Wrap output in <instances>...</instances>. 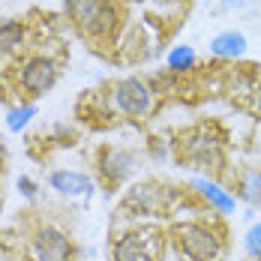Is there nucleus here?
Masks as SVG:
<instances>
[{
    "label": "nucleus",
    "instance_id": "1",
    "mask_svg": "<svg viewBox=\"0 0 261 261\" xmlns=\"http://www.w3.org/2000/svg\"><path fill=\"white\" fill-rule=\"evenodd\" d=\"M171 246L183 255V261H222L225 255V237L201 219L177 222L171 231Z\"/></svg>",
    "mask_w": 261,
    "mask_h": 261
},
{
    "label": "nucleus",
    "instance_id": "2",
    "mask_svg": "<svg viewBox=\"0 0 261 261\" xmlns=\"http://www.w3.org/2000/svg\"><path fill=\"white\" fill-rule=\"evenodd\" d=\"M153 96H156L153 87L141 79L117 81V84L111 87V93H108L111 108L120 111V114H126V117H135V120H144V117L153 111Z\"/></svg>",
    "mask_w": 261,
    "mask_h": 261
},
{
    "label": "nucleus",
    "instance_id": "3",
    "mask_svg": "<svg viewBox=\"0 0 261 261\" xmlns=\"http://www.w3.org/2000/svg\"><path fill=\"white\" fill-rule=\"evenodd\" d=\"M30 261H75L72 237L57 225H39L30 234Z\"/></svg>",
    "mask_w": 261,
    "mask_h": 261
},
{
    "label": "nucleus",
    "instance_id": "4",
    "mask_svg": "<svg viewBox=\"0 0 261 261\" xmlns=\"http://www.w3.org/2000/svg\"><path fill=\"white\" fill-rule=\"evenodd\" d=\"M57 84V63L51 57L39 54V57H30L21 63L18 69V87L24 90L27 96H45Z\"/></svg>",
    "mask_w": 261,
    "mask_h": 261
},
{
    "label": "nucleus",
    "instance_id": "5",
    "mask_svg": "<svg viewBox=\"0 0 261 261\" xmlns=\"http://www.w3.org/2000/svg\"><path fill=\"white\" fill-rule=\"evenodd\" d=\"M111 261H156V243L150 231H123L111 243Z\"/></svg>",
    "mask_w": 261,
    "mask_h": 261
},
{
    "label": "nucleus",
    "instance_id": "6",
    "mask_svg": "<svg viewBox=\"0 0 261 261\" xmlns=\"http://www.w3.org/2000/svg\"><path fill=\"white\" fill-rule=\"evenodd\" d=\"M168 195L171 192L156 183H138L126 192L123 210H129L135 216H159L162 210H168Z\"/></svg>",
    "mask_w": 261,
    "mask_h": 261
},
{
    "label": "nucleus",
    "instance_id": "7",
    "mask_svg": "<svg viewBox=\"0 0 261 261\" xmlns=\"http://www.w3.org/2000/svg\"><path fill=\"white\" fill-rule=\"evenodd\" d=\"M180 153L192 162H198L201 168H222V144L219 138H213L207 132H189L180 141Z\"/></svg>",
    "mask_w": 261,
    "mask_h": 261
},
{
    "label": "nucleus",
    "instance_id": "8",
    "mask_svg": "<svg viewBox=\"0 0 261 261\" xmlns=\"http://www.w3.org/2000/svg\"><path fill=\"white\" fill-rule=\"evenodd\" d=\"M96 171L108 186H117L135 171V156L123 147H102L96 156Z\"/></svg>",
    "mask_w": 261,
    "mask_h": 261
},
{
    "label": "nucleus",
    "instance_id": "9",
    "mask_svg": "<svg viewBox=\"0 0 261 261\" xmlns=\"http://www.w3.org/2000/svg\"><path fill=\"white\" fill-rule=\"evenodd\" d=\"M189 189H192L198 198H204V204L213 207V213H219V216H228V213L237 210V198L222 186V183L213 180V177H192V180H189Z\"/></svg>",
    "mask_w": 261,
    "mask_h": 261
},
{
    "label": "nucleus",
    "instance_id": "10",
    "mask_svg": "<svg viewBox=\"0 0 261 261\" xmlns=\"http://www.w3.org/2000/svg\"><path fill=\"white\" fill-rule=\"evenodd\" d=\"M48 186L63 198H87V195H93V180L87 174H81V171H72V168L51 171L48 174Z\"/></svg>",
    "mask_w": 261,
    "mask_h": 261
},
{
    "label": "nucleus",
    "instance_id": "11",
    "mask_svg": "<svg viewBox=\"0 0 261 261\" xmlns=\"http://www.w3.org/2000/svg\"><path fill=\"white\" fill-rule=\"evenodd\" d=\"M207 48H210L213 57L237 60V57H243V54H246V36H243V33H237V30H225V33H219V36H213V39H210Z\"/></svg>",
    "mask_w": 261,
    "mask_h": 261
},
{
    "label": "nucleus",
    "instance_id": "12",
    "mask_svg": "<svg viewBox=\"0 0 261 261\" xmlns=\"http://www.w3.org/2000/svg\"><path fill=\"white\" fill-rule=\"evenodd\" d=\"M27 30L21 21L15 18H0V54H12L18 48H24Z\"/></svg>",
    "mask_w": 261,
    "mask_h": 261
},
{
    "label": "nucleus",
    "instance_id": "13",
    "mask_svg": "<svg viewBox=\"0 0 261 261\" xmlns=\"http://www.w3.org/2000/svg\"><path fill=\"white\" fill-rule=\"evenodd\" d=\"M237 195L249 204V207H261V168H249L240 174L237 180Z\"/></svg>",
    "mask_w": 261,
    "mask_h": 261
},
{
    "label": "nucleus",
    "instance_id": "14",
    "mask_svg": "<svg viewBox=\"0 0 261 261\" xmlns=\"http://www.w3.org/2000/svg\"><path fill=\"white\" fill-rule=\"evenodd\" d=\"M165 63H168V72H174V75H183V72H189L192 66H195V51H192V45H174L168 57H165Z\"/></svg>",
    "mask_w": 261,
    "mask_h": 261
},
{
    "label": "nucleus",
    "instance_id": "15",
    "mask_svg": "<svg viewBox=\"0 0 261 261\" xmlns=\"http://www.w3.org/2000/svg\"><path fill=\"white\" fill-rule=\"evenodd\" d=\"M33 117H36V105H30V102L15 105V108H9V111H6V129H9V132H21V129L30 126V120H33Z\"/></svg>",
    "mask_w": 261,
    "mask_h": 261
},
{
    "label": "nucleus",
    "instance_id": "16",
    "mask_svg": "<svg viewBox=\"0 0 261 261\" xmlns=\"http://www.w3.org/2000/svg\"><path fill=\"white\" fill-rule=\"evenodd\" d=\"M243 249H246L249 258H261V219H255V222L246 228V234H243Z\"/></svg>",
    "mask_w": 261,
    "mask_h": 261
},
{
    "label": "nucleus",
    "instance_id": "17",
    "mask_svg": "<svg viewBox=\"0 0 261 261\" xmlns=\"http://www.w3.org/2000/svg\"><path fill=\"white\" fill-rule=\"evenodd\" d=\"M18 192L24 195L27 201H33L36 198V183L30 180V177H18Z\"/></svg>",
    "mask_w": 261,
    "mask_h": 261
},
{
    "label": "nucleus",
    "instance_id": "18",
    "mask_svg": "<svg viewBox=\"0 0 261 261\" xmlns=\"http://www.w3.org/2000/svg\"><path fill=\"white\" fill-rule=\"evenodd\" d=\"M246 3L249 0H219V9L222 12H240V9H246Z\"/></svg>",
    "mask_w": 261,
    "mask_h": 261
},
{
    "label": "nucleus",
    "instance_id": "19",
    "mask_svg": "<svg viewBox=\"0 0 261 261\" xmlns=\"http://www.w3.org/2000/svg\"><path fill=\"white\" fill-rule=\"evenodd\" d=\"M252 108H255V114L261 117V87L255 90V102H252Z\"/></svg>",
    "mask_w": 261,
    "mask_h": 261
},
{
    "label": "nucleus",
    "instance_id": "20",
    "mask_svg": "<svg viewBox=\"0 0 261 261\" xmlns=\"http://www.w3.org/2000/svg\"><path fill=\"white\" fill-rule=\"evenodd\" d=\"M243 219H246V222H255V207L246 210V213H243Z\"/></svg>",
    "mask_w": 261,
    "mask_h": 261
},
{
    "label": "nucleus",
    "instance_id": "21",
    "mask_svg": "<svg viewBox=\"0 0 261 261\" xmlns=\"http://www.w3.org/2000/svg\"><path fill=\"white\" fill-rule=\"evenodd\" d=\"M0 159H3V147H0Z\"/></svg>",
    "mask_w": 261,
    "mask_h": 261
},
{
    "label": "nucleus",
    "instance_id": "22",
    "mask_svg": "<svg viewBox=\"0 0 261 261\" xmlns=\"http://www.w3.org/2000/svg\"><path fill=\"white\" fill-rule=\"evenodd\" d=\"M249 3H258V0H249Z\"/></svg>",
    "mask_w": 261,
    "mask_h": 261
},
{
    "label": "nucleus",
    "instance_id": "23",
    "mask_svg": "<svg viewBox=\"0 0 261 261\" xmlns=\"http://www.w3.org/2000/svg\"><path fill=\"white\" fill-rule=\"evenodd\" d=\"M255 261H261V258H255Z\"/></svg>",
    "mask_w": 261,
    "mask_h": 261
}]
</instances>
